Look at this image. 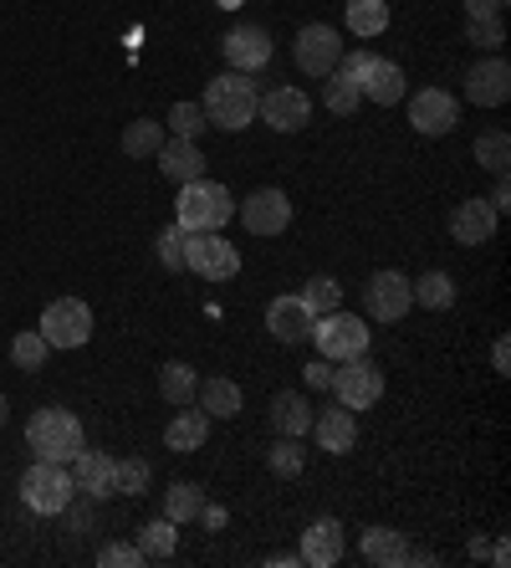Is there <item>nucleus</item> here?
Instances as JSON below:
<instances>
[{"mask_svg": "<svg viewBox=\"0 0 511 568\" xmlns=\"http://www.w3.org/2000/svg\"><path fill=\"white\" fill-rule=\"evenodd\" d=\"M159 262L170 266V272H184V231L180 225H164V231H159Z\"/></svg>", "mask_w": 511, "mask_h": 568, "instance_id": "nucleus-40", "label": "nucleus"}, {"mask_svg": "<svg viewBox=\"0 0 511 568\" xmlns=\"http://www.w3.org/2000/svg\"><path fill=\"white\" fill-rule=\"evenodd\" d=\"M409 123H415V133H425V139H446L460 123V103L446 88H425V93L409 98Z\"/></svg>", "mask_w": 511, "mask_h": 568, "instance_id": "nucleus-12", "label": "nucleus"}, {"mask_svg": "<svg viewBox=\"0 0 511 568\" xmlns=\"http://www.w3.org/2000/svg\"><path fill=\"white\" fill-rule=\"evenodd\" d=\"M333 369H338V364H333V358H323V354H317L313 364L302 369V379L313 384V389H328V384H333Z\"/></svg>", "mask_w": 511, "mask_h": 568, "instance_id": "nucleus-44", "label": "nucleus"}, {"mask_svg": "<svg viewBox=\"0 0 511 568\" xmlns=\"http://www.w3.org/2000/svg\"><path fill=\"white\" fill-rule=\"evenodd\" d=\"M231 215H236V195L225 185L205 180V174L180 185V200H174V225L180 231H221V225H231Z\"/></svg>", "mask_w": 511, "mask_h": 568, "instance_id": "nucleus-2", "label": "nucleus"}, {"mask_svg": "<svg viewBox=\"0 0 511 568\" xmlns=\"http://www.w3.org/2000/svg\"><path fill=\"white\" fill-rule=\"evenodd\" d=\"M47 354H52V344H47L37 328H27V333H16V338H11V364L21 374L47 369Z\"/></svg>", "mask_w": 511, "mask_h": 568, "instance_id": "nucleus-33", "label": "nucleus"}, {"mask_svg": "<svg viewBox=\"0 0 511 568\" xmlns=\"http://www.w3.org/2000/svg\"><path fill=\"white\" fill-rule=\"evenodd\" d=\"M72 471H67L62 462H37L27 476H21V503L31 507V513L41 517H57L72 507Z\"/></svg>", "mask_w": 511, "mask_h": 568, "instance_id": "nucleus-6", "label": "nucleus"}, {"mask_svg": "<svg viewBox=\"0 0 511 568\" xmlns=\"http://www.w3.org/2000/svg\"><path fill=\"white\" fill-rule=\"evenodd\" d=\"M164 139H170V133H164V123H154V119H133L129 129H123V154H129V159H154Z\"/></svg>", "mask_w": 511, "mask_h": 568, "instance_id": "nucleus-30", "label": "nucleus"}, {"mask_svg": "<svg viewBox=\"0 0 511 568\" xmlns=\"http://www.w3.org/2000/svg\"><path fill=\"white\" fill-rule=\"evenodd\" d=\"M476 164H481V170H491V174H507V164H511V133L507 129L481 133V139H476Z\"/></svg>", "mask_w": 511, "mask_h": 568, "instance_id": "nucleus-34", "label": "nucleus"}, {"mask_svg": "<svg viewBox=\"0 0 511 568\" xmlns=\"http://www.w3.org/2000/svg\"><path fill=\"white\" fill-rule=\"evenodd\" d=\"M256 119H266L276 133H297L313 123V98L302 93V88H272L256 103Z\"/></svg>", "mask_w": 511, "mask_h": 568, "instance_id": "nucleus-13", "label": "nucleus"}, {"mask_svg": "<svg viewBox=\"0 0 511 568\" xmlns=\"http://www.w3.org/2000/svg\"><path fill=\"white\" fill-rule=\"evenodd\" d=\"M205 440H211V415L200 410V405H180V415L164 425V446H170L174 456H190V450H200Z\"/></svg>", "mask_w": 511, "mask_h": 568, "instance_id": "nucleus-20", "label": "nucleus"}, {"mask_svg": "<svg viewBox=\"0 0 511 568\" xmlns=\"http://www.w3.org/2000/svg\"><path fill=\"white\" fill-rule=\"evenodd\" d=\"M409 307H415V292H409L405 272H374L364 282V313L374 323H399Z\"/></svg>", "mask_w": 511, "mask_h": 568, "instance_id": "nucleus-10", "label": "nucleus"}, {"mask_svg": "<svg viewBox=\"0 0 511 568\" xmlns=\"http://www.w3.org/2000/svg\"><path fill=\"white\" fill-rule=\"evenodd\" d=\"M466 11L471 16H501L507 11V0H466Z\"/></svg>", "mask_w": 511, "mask_h": 568, "instance_id": "nucleus-46", "label": "nucleus"}, {"mask_svg": "<svg viewBox=\"0 0 511 568\" xmlns=\"http://www.w3.org/2000/svg\"><path fill=\"white\" fill-rule=\"evenodd\" d=\"M302 303L313 307V317H323V313H333V307H343L338 277H313V282H307V292H302Z\"/></svg>", "mask_w": 511, "mask_h": 568, "instance_id": "nucleus-39", "label": "nucleus"}, {"mask_svg": "<svg viewBox=\"0 0 511 568\" xmlns=\"http://www.w3.org/2000/svg\"><path fill=\"white\" fill-rule=\"evenodd\" d=\"M368 62H374V52H364V47H358V52H343V57H338V67H333V72H343V78H348V82H364Z\"/></svg>", "mask_w": 511, "mask_h": 568, "instance_id": "nucleus-43", "label": "nucleus"}, {"mask_svg": "<svg viewBox=\"0 0 511 568\" xmlns=\"http://www.w3.org/2000/svg\"><path fill=\"white\" fill-rule=\"evenodd\" d=\"M348 31L358 41L389 31V0H348Z\"/></svg>", "mask_w": 511, "mask_h": 568, "instance_id": "nucleus-28", "label": "nucleus"}, {"mask_svg": "<svg viewBox=\"0 0 511 568\" xmlns=\"http://www.w3.org/2000/svg\"><path fill=\"white\" fill-rule=\"evenodd\" d=\"M491 369L511 374V344H507V338H497V348H491Z\"/></svg>", "mask_w": 511, "mask_h": 568, "instance_id": "nucleus-45", "label": "nucleus"}, {"mask_svg": "<svg viewBox=\"0 0 511 568\" xmlns=\"http://www.w3.org/2000/svg\"><path fill=\"white\" fill-rule=\"evenodd\" d=\"M221 52L231 62V72H262L272 62V37L262 27H231L221 37Z\"/></svg>", "mask_w": 511, "mask_h": 568, "instance_id": "nucleus-15", "label": "nucleus"}, {"mask_svg": "<svg viewBox=\"0 0 511 568\" xmlns=\"http://www.w3.org/2000/svg\"><path fill=\"white\" fill-rule=\"evenodd\" d=\"M471 41H476V47H491V52H497L501 41H507V31H501V16H471Z\"/></svg>", "mask_w": 511, "mask_h": 568, "instance_id": "nucleus-42", "label": "nucleus"}, {"mask_svg": "<svg viewBox=\"0 0 511 568\" xmlns=\"http://www.w3.org/2000/svg\"><path fill=\"white\" fill-rule=\"evenodd\" d=\"M497 221H501L497 205L481 200V195H471L450 211V236H456V246H486V241L497 236Z\"/></svg>", "mask_w": 511, "mask_h": 568, "instance_id": "nucleus-14", "label": "nucleus"}, {"mask_svg": "<svg viewBox=\"0 0 511 568\" xmlns=\"http://www.w3.org/2000/svg\"><path fill=\"white\" fill-rule=\"evenodd\" d=\"M27 446L37 450V462H62V466H72V456L88 446V436H82V420H78L72 410H62V405H47V410L31 415Z\"/></svg>", "mask_w": 511, "mask_h": 568, "instance_id": "nucleus-3", "label": "nucleus"}, {"mask_svg": "<svg viewBox=\"0 0 511 568\" xmlns=\"http://www.w3.org/2000/svg\"><path fill=\"white\" fill-rule=\"evenodd\" d=\"M103 568H144V554H139V542H108L103 554H98Z\"/></svg>", "mask_w": 511, "mask_h": 568, "instance_id": "nucleus-41", "label": "nucleus"}, {"mask_svg": "<svg viewBox=\"0 0 511 568\" xmlns=\"http://www.w3.org/2000/svg\"><path fill=\"white\" fill-rule=\"evenodd\" d=\"M236 211H241V225H246L251 236H282L292 225V200H287V190H276V185L251 190Z\"/></svg>", "mask_w": 511, "mask_h": 568, "instance_id": "nucleus-9", "label": "nucleus"}, {"mask_svg": "<svg viewBox=\"0 0 511 568\" xmlns=\"http://www.w3.org/2000/svg\"><path fill=\"white\" fill-rule=\"evenodd\" d=\"M256 103H262V88L251 72H221V78L205 82V123L211 129H225V133H241L246 123H256Z\"/></svg>", "mask_w": 511, "mask_h": 568, "instance_id": "nucleus-1", "label": "nucleus"}, {"mask_svg": "<svg viewBox=\"0 0 511 568\" xmlns=\"http://www.w3.org/2000/svg\"><path fill=\"white\" fill-rule=\"evenodd\" d=\"M328 389L338 395L343 410H368V405H379V399H384V369L368 354L343 358V369H333Z\"/></svg>", "mask_w": 511, "mask_h": 568, "instance_id": "nucleus-7", "label": "nucleus"}, {"mask_svg": "<svg viewBox=\"0 0 511 568\" xmlns=\"http://www.w3.org/2000/svg\"><path fill=\"white\" fill-rule=\"evenodd\" d=\"M343 52H348V47H343V37L333 27H302L297 41H292V57H297V67L307 78H328Z\"/></svg>", "mask_w": 511, "mask_h": 568, "instance_id": "nucleus-11", "label": "nucleus"}, {"mask_svg": "<svg viewBox=\"0 0 511 568\" xmlns=\"http://www.w3.org/2000/svg\"><path fill=\"white\" fill-rule=\"evenodd\" d=\"M159 170L170 174L174 185H190V180H200V174H205V154H200V139H164V144H159Z\"/></svg>", "mask_w": 511, "mask_h": 568, "instance_id": "nucleus-19", "label": "nucleus"}, {"mask_svg": "<svg viewBox=\"0 0 511 568\" xmlns=\"http://www.w3.org/2000/svg\"><path fill=\"white\" fill-rule=\"evenodd\" d=\"M358 554L374 568H399V564H409V538L394 528H368L364 542H358Z\"/></svg>", "mask_w": 511, "mask_h": 568, "instance_id": "nucleus-24", "label": "nucleus"}, {"mask_svg": "<svg viewBox=\"0 0 511 568\" xmlns=\"http://www.w3.org/2000/svg\"><path fill=\"white\" fill-rule=\"evenodd\" d=\"M313 307L302 303V297H276L266 307V328H272L276 344H307V333H313Z\"/></svg>", "mask_w": 511, "mask_h": 568, "instance_id": "nucleus-17", "label": "nucleus"}, {"mask_svg": "<svg viewBox=\"0 0 511 568\" xmlns=\"http://www.w3.org/2000/svg\"><path fill=\"white\" fill-rule=\"evenodd\" d=\"M221 6H241V0H221Z\"/></svg>", "mask_w": 511, "mask_h": 568, "instance_id": "nucleus-49", "label": "nucleus"}, {"mask_svg": "<svg viewBox=\"0 0 511 568\" xmlns=\"http://www.w3.org/2000/svg\"><path fill=\"white\" fill-rule=\"evenodd\" d=\"M195 389H200L195 369H190V364H180V358L159 369V399H164V405H174V410H180V405H195Z\"/></svg>", "mask_w": 511, "mask_h": 568, "instance_id": "nucleus-27", "label": "nucleus"}, {"mask_svg": "<svg viewBox=\"0 0 511 568\" xmlns=\"http://www.w3.org/2000/svg\"><path fill=\"white\" fill-rule=\"evenodd\" d=\"M358 93L368 98V103L379 108H394L399 98H405V72H399V62H389V57H374L364 72V82H358Z\"/></svg>", "mask_w": 511, "mask_h": 568, "instance_id": "nucleus-23", "label": "nucleus"}, {"mask_svg": "<svg viewBox=\"0 0 511 568\" xmlns=\"http://www.w3.org/2000/svg\"><path fill=\"white\" fill-rule=\"evenodd\" d=\"M164 129H170L174 139H200L211 123H205V108H200V103H174L170 119H164Z\"/></svg>", "mask_w": 511, "mask_h": 568, "instance_id": "nucleus-38", "label": "nucleus"}, {"mask_svg": "<svg viewBox=\"0 0 511 568\" xmlns=\"http://www.w3.org/2000/svg\"><path fill=\"white\" fill-rule=\"evenodd\" d=\"M307 338H313L317 354L333 358V364L368 354V328H364V317H358V313H343V307H333V313L317 317Z\"/></svg>", "mask_w": 511, "mask_h": 568, "instance_id": "nucleus-5", "label": "nucleus"}, {"mask_svg": "<svg viewBox=\"0 0 511 568\" xmlns=\"http://www.w3.org/2000/svg\"><path fill=\"white\" fill-rule=\"evenodd\" d=\"M466 98H471L476 108H501L511 98V67L501 62V57L476 62L471 72H466Z\"/></svg>", "mask_w": 511, "mask_h": 568, "instance_id": "nucleus-16", "label": "nucleus"}, {"mask_svg": "<svg viewBox=\"0 0 511 568\" xmlns=\"http://www.w3.org/2000/svg\"><path fill=\"white\" fill-rule=\"evenodd\" d=\"M41 338L52 348H82L92 338V307L82 303V297H57V303H47V313H41Z\"/></svg>", "mask_w": 511, "mask_h": 568, "instance_id": "nucleus-8", "label": "nucleus"}, {"mask_svg": "<svg viewBox=\"0 0 511 568\" xmlns=\"http://www.w3.org/2000/svg\"><path fill=\"white\" fill-rule=\"evenodd\" d=\"M302 564L307 568H333L343 564V528H338V517H317L313 528L302 532Z\"/></svg>", "mask_w": 511, "mask_h": 568, "instance_id": "nucleus-18", "label": "nucleus"}, {"mask_svg": "<svg viewBox=\"0 0 511 568\" xmlns=\"http://www.w3.org/2000/svg\"><path fill=\"white\" fill-rule=\"evenodd\" d=\"M313 430H317V450H328V456H348L358 446V415L343 410V405L313 415Z\"/></svg>", "mask_w": 511, "mask_h": 568, "instance_id": "nucleus-21", "label": "nucleus"}, {"mask_svg": "<svg viewBox=\"0 0 511 568\" xmlns=\"http://www.w3.org/2000/svg\"><path fill=\"white\" fill-rule=\"evenodd\" d=\"M409 292H415V303L430 307V313H446V307L456 303V282H450L446 272H425V277L409 282Z\"/></svg>", "mask_w": 511, "mask_h": 568, "instance_id": "nucleus-31", "label": "nucleus"}, {"mask_svg": "<svg viewBox=\"0 0 511 568\" xmlns=\"http://www.w3.org/2000/svg\"><path fill=\"white\" fill-rule=\"evenodd\" d=\"M184 272L205 282H231L241 272V252L221 231H184Z\"/></svg>", "mask_w": 511, "mask_h": 568, "instance_id": "nucleus-4", "label": "nucleus"}, {"mask_svg": "<svg viewBox=\"0 0 511 568\" xmlns=\"http://www.w3.org/2000/svg\"><path fill=\"white\" fill-rule=\"evenodd\" d=\"M200 507H205V491H200L195 481H174V487L164 491V517H170L174 528H180V523H195Z\"/></svg>", "mask_w": 511, "mask_h": 568, "instance_id": "nucleus-32", "label": "nucleus"}, {"mask_svg": "<svg viewBox=\"0 0 511 568\" xmlns=\"http://www.w3.org/2000/svg\"><path fill=\"white\" fill-rule=\"evenodd\" d=\"M195 395H200V410L211 415V420H236L241 405H246L236 379H200Z\"/></svg>", "mask_w": 511, "mask_h": 568, "instance_id": "nucleus-26", "label": "nucleus"}, {"mask_svg": "<svg viewBox=\"0 0 511 568\" xmlns=\"http://www.w3.org/2000/svg\"><path fill=\"white\" fill-rule=\"evenodd\" d=\"M491 205H497V211H507V205H511V185H507V174H497V190H491Z\"/></svg>", "mask_w": 511, "mask_h": 568, "instance_id": "nucleus-47", "label": "nucleus"}, {"mask_svg": "<svg viewBox=\"0 0 511 568\" xmlns=\"http://www.w3.org/2000/svg\"><path fill=\"white\" fill-rule=\"evenodd\" d=\"M174 548H180V532H174L170 517L139 528V554H144V564H164V558H174Z\"/></svg>", "mask_w": 511, "mask_h": 568, "instance_id": "nucleus-29", "label": "nucleus"}, {"mask_svg": "<svg viewBox=\"0 0 511 568\" xmlns=\"http://www.w3.org/2000/svg\"><path fill=\"white\" fill-rule=\"evenodd\" d=\"M266 466H272L276 476H302V466H307V450H302V436H282L272 446V456H266Z\"/></svg>", "mask_w": 511, "mask_h": 568, "instance_id": "nucleus-36", "label": "nucleus"}, {"mask_svg": "<svg viewBox=\"0 0 511 568\" xmlns=\"http://www.w3.org/2000/svg\"><path fill=\"white\" fill-rule=\"evenodd\" d=\"M6 420H11V399L0 395V430H6Z\"/></svg>", "mask_w": 511, "mask_h": 568, "instance_id": "nucleus-48", "label": "nucleus"}, {"mask_svg": "<svg viewBox=\"0 0 511 568\" xmlns=\"http://www.w3.org/2000/svg\"><path fill=\"white\" fill-rule=\"evenodd\" d=\"M113 491H119V497H144L149 491V462L144 456H129V462L113 466Z\"/></svg>", "mask_w": 511, "mask_h": 568, "instance_id": "nucleus-37", "label": "nucleus"}, {"mask_svg": "<svg viewBox=\"0 0 511 568\" xmlns=\"http://www.w3.org/2000/svg\"><path fill=\"white\" fill-rule=\"evenodd\" d=\"M113 466H119L113 456L82 446L78 456H72V487L88 491V497H113Z\"/></svg>", "mask_w": 511, "mask_h": 568, "instance_id": "nucleus-22", "label": "nucleus"}, {"mask_svg": "<svg viewBox=\"0 0 511 568\" xmlns=\"http://www.w3.org/2000/svg\"><path fill=\"white\" fill-rule=\"evenodd\" d=\"M328 88H323V108H328V113H338V119H348V113H358V82H348L343 78V72H328Z\"/></svg>", "mask_w": 511, "mask_h": 568, "instance_id": "nucleus-35", "label": "nucleus"}, {"mask_svg": "<svg viewBox=\"0 0 511 568\" xmlns=\"http://www.w3.org/2000/svg\"><path fill=\"white\" fill-rule=\"evenodd\" d=\"M272 425L276 436H307L313 430V405L297 389H276L272 395Z\"/></svg>", "mask_w": 511, "mask_h": 568, "instance_id": "nucleus-25", "label": "nucleus"}]
</instances>
